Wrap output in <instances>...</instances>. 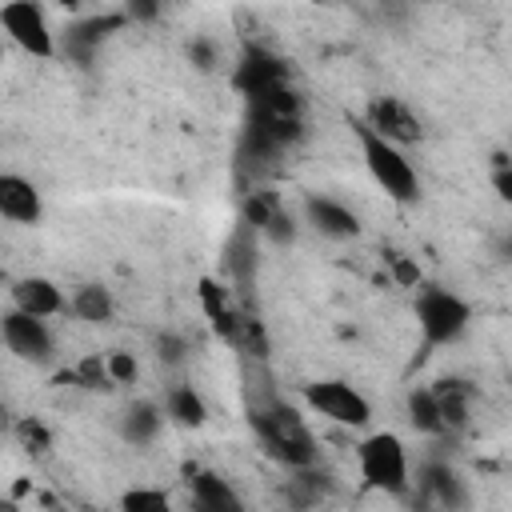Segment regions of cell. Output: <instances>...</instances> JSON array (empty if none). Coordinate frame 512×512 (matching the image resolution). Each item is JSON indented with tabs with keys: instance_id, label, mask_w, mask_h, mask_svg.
I'll return each instance as SVG.
<instances>
[{
	"instance_id": "6da1fadb",
	"label": "cell",
	"mask_w": 512,
	"mask_h": 512,
	"mask_svg": "<svg viewBox=\"0 0 512 512\" xmlns=\"http://www.w3.org/2000/svg\"><path fill=\"white\" fill-rule=\"evenodd\" d=\"M248 424L252 432L260 436V444L268 448V456H276L288 472H304V468H316L320 460V448H316V436L308 432V424L300 420V412L284 400H260L252 404L248 412Z\"/></svg>"
},
{
	"instance_id": "7a4b0ae2",
	"label": "cell",
	"mask_w": 512,
	"mask_h": 512,
	"mask_svg": "<svg viewBox=\"0 0 512 512\" xmlns=\"http://www.w3.org/2000/svg\"><path fill=\"white\" fill-rule=\"evenodd\" d=\"M348 128H352V136L360 144L364 168L376 180V188L392 204H416L420 200V176H416V164L408 160V152L396 148V144H388L384 136H376L360 116H348Z\"/></svg>"
},
{
	"instance_id": "3957f363",
	"label": "cell",
	"mask_w": 512,
	"mask_h": 512,
	"mask_svg": "<svg viewBox=\"0 0 512 512\" xmlns=\"http://www.w3.org/2000/svg\"><path fill=\"white\" fill-rule=\"evenodd\" d=\"M412 316H416V332H420V344L424 352L432 348H448L456 344L468 324H472V304L452 292V288H440V284H420L416 296H412Z\"/></svg>"
},
{
	"instance_id": "277c9868",
	"label": "cell",
	"mask_w": 512,
	"mask_h": 512,
	"mask_svg": "<svg viewBox=\"0 0 512 512\" xmlns=\"http://www.w3.org/2000/svg\"><path fill=\"white\" fill-rule=\"evenodd\" d=\"M356 468L368 492H384V496L412 492V460L396 432H368L356 444Z\"/></svg>"
},
{
	"instance_id": "5b68a950",
	"label": "cell",
	"mask_w": 512,
	"mask_h": 512,
	"mask_svg": "<svg viewBox=\"0 0 512 512\" xmlns=\"http://www.w3.org/2000/svg\"><path fill=\"white\" fill-rule=\"evenodd\" d=\"M304 404L316 416H324L328 424H340V428H368L372 424L368 396L356 384L340 380V376H324V380L304 384Z\"/></svg>"
},
{
	"instance_id": "8992f818",
	"label": "cell",
	"mask_w": 512,
	"mask_h": 512,
	"mask_svg": "<svg viewBox=\"0 0 512 512\" xmlns=\"http://www.w3.org/2000/svg\"><path fill=\"white\" fill-rule=\"evenodd\" d=\"M0 28H4V36L20 52H28L36 60L60 56V36L52 32L44 4H36V0H8V4H0Z\"/></svg>"
},
{
	"instance_id": "52a82bcc",
	"label": "cell",
	"mask_w": 512,
	"mask_h": 512,
	"mask_svg": "<svg viewBox=\"0 0 512 512\" xmlns=\"http://www.w3.org/2000/svg\"><path fill=\"white\" fill-rule=\"evenodd\" d=\"M128 28V16L124 8H112V12H88V16H76L72 24H64L60 32V56L72 60L76 68H92L100 48Z\"/></svg>"
},
{
	"instance_id": "ba28073f",
	"label": "cell",
	"mask_w": 512,
	"mask_h": 512,
	"mask_svg": "<svg viewBox=\"0 0 512 512\" xmlns=\"http://www.w3.org/2000/svg\"><path fill=\"white\" fill-rule=\"evenodd\" d=\"M232 88L252 104L260 96H272L280 88H292V68L284 56H276L264 44H244L236 68H232Z\"/></svg>"
},
{
	"instance_id": "9c48e42d",
	"label": "cell",
	"mask_w": 512,
	"mask_h": 512,
	"mask_svg": "<svg viewBox=\"0 0 512 512\" xmlns=\"http://www.w3.org/2000/svg\"><path fill=\"white\" fill-rule=\"evenodd\" d=\"M0 336H4V348L16 356V360H24V364H52V356H56V336H52V328H48V320H40V316H28V312H20V308H4V316H0Z\"/></svg>"
},
{
	"instance_id": "30bf717a",
	"label": "cell",
	"mask_w": 512,
	"mask_h": 512,
	"mask_svg": "<svg viewBox=\"0 0 512 512\" xmlns=\"http://www.w3.org/2000/svg\"><path fill=\"white\" fill-rule=\"evenodd\" d=\"M376 136H384L388 144L396 148H412L424 140V124L420 116L400 100V96H372L364 104V116H360Z\"/></svg>"
},
{
	"instance_id": "8fae6325",
	"label": "cell",
	"mask_w": 512,
	"mask_h": 512,
	"mask_svg": "<svg viewBox=\"0 0 512 512\" xmlns=\"http://www.w3.org/2000/svg\"><path fill=\"white\" fill-rule=\"evenodd\" d=\"M416 492L424 500L440 504V512H468V504H472L464 476L456 472V464H448L440 456L420 460V468H416Z\"/></svg>"
},
{
	"instance_id": "7c38bea8",
	"label": "cell",
	"mask_w": 512,
	"mask_h": 512,
	"mask_svg": "<svg viewBox=\"0 0 512 512\" xmlns=\"http://www.w3.org/2000/svg\"><path fill=\"white\" fill-rule=\"evenodd\" d=\"M300 212H304V224H308L312 232H320L324 240H356L360 228H364L360 216H356L344 200L324 196V192H308L304 204H300Z\"/></svg>"
},
{
	"instance_id": "4fadbf2b",
	"label": "cell",
	"mask_w": 512,
	"mask_h": 512,
	"mask_svg": "<svg viewBox=\"0 0 512 512\" xmlns=\"http://www.w3.org/2000/svg\"><path fill=\"white\" fill-rule=\"evenodd\" d=\"M8 292H12V308H20L28 316L52 320V316L68 312V292L52 276H16Z\"/></svg>"
},
{
	"instance_id": "5bb4252c",
	"label": "cell",
	"mask_w": 512,
	"mask_h": 512,
	"mask_svg": "<svg viewBox=\"0 0 512 512\" xmlns=\"http://www.w3.org/2000/svg\"><path fill=\"white\" fill-rule=\"evenodd\" d=\"M188 500L192 512H248L244 496L216 468H188Z\"/></svg>"
},
{
	"instance_id": "9a60e30c",
	"label": "cell",
	"mask_w": 512,
	"mask_h": 512,
	"mask_svg": "<svg viewBox=\"0 0 512 512\" xmlns=\"http://www.w3.org/2000/svg\"><path fill=\"white\" fill-rule=\"evenodd\" d=\"M0 216L8 224L36 228L44 220V196L40 188L20 172H0Z\"/></svg>"
},
{
	"instance_id": "2e32d148",
	"label": "cell",
	"mask_w": 512,
	"mask_h": 512,
	"mask_svg": "<svg viewBox=\"0 0 512 512\" xmlns=\"http://www.w3.org/2000/svg\"><path fill=\"white\" fill-rule=\"evenodd\" d=\"M432 392H436V400H440L448 436L464 432V428L472 424V400H476V388H472L468 380H460V376H440V380L432 384Z\"/></svg>"
},
{
	"instance_id": "e0dca14e",
	"label": "cell",
	"mask_w": 512,
	"mask_h": 512,
	"mask_svg": "<svg viewBox=\"0 0 512 512\" xmlns=\"http://www.w3.org/2000/svg\"><path fill=\"white\" fill-rule=\"evenodd\" d=\"M164 404H156V400H132L128 408H124V416H120V436H124V444H132V448H148L156 436H160V428H164Z\"/></svg>"
},
{
	"instance_id": "ac0fdd59",
	"label": "cell",
	"mask_w": 512,
	"mask_h": 512,
	"mask_svg": "<svg viewBox=\"0 0 512 512\" xmlns=\"http://www.w3.org/2000/svg\"><path fill=\"white\" fill-rule=\"evenodd\" d=\"M256 236L260 232H252L248 224H236L232 236H228V244H224V268H228L232 284L244 288V292L256 280Z\"/></svg>"
},
{
	"instance_id": "d6986e66",
	"label": "cell",
	"mask_w": 512,
	"mask_h": 512,
	"mask_svg": "<svg viewBox=\"0 0 512 512\" xmlns=\"http://www.w3.org/2000/svg\"><path fill=\"white\" fill-rule=\"evenodd\" d=\"M164 416L176 428H204L208 424V400L192 384H168L164 388Z\"/></svg>"
},
{
	"instance_id": "ffe728a7",
	"label": "cell",
	"mask_w": 512,
	"mask_h": 512,
	"mask_svg": "<svg viewBox=\"0 0 512 512\" xmlns=\"http://www.w3.org/2000/svg\"><path fill=\"white\" fill-rule=\"evenodd\" d=\"M68 316H76L84 324H108L116 316V300H112V292L104 284L84 280V284H76L68 292Z\"/></svg>"
},
{
	"instance_id": "44dd1931",
	"label": "cell",
	"mask_w": 512,
	"mask_h": 512,
	"mask_svg": "<svg viewBox=\"0 0 512 512\" xmlns=\"http://www.w3.org/2000/svg\"><path fill=\"white\" fill-rule=\"evenodd\" d=\"M404 416H408V424H412L420 436H448L444 412H440V400H436L432 384L408 388V396H404Z\"/></svg>"
},
{
	"instance_id": "7402d4cb",
	"label": "cell",
	"mask_w": 512,
	"mask_h": 512,
	"mask_svg": "<svg viewBox=\"0 0 512 512\" xmlns=\"http://www.w3.org/2000/svg\"><path fill=\"white\" fill-rule=\"evenodd\" d=\"M324 492H328V476H324V472H316V468L292 472V480L284 484V496H288V504H292L296 512L316 508V504L324 500Z\"/></svg>"
},
{
	"instance_id": "603a6c76",
	"label": "cell",
	"mask_w": 512,
	"mask_h": 512,
	"mask_svg": "<svg viewBox=\"0 0 512 512\" xmlns=\"http://www.w3.org/2000/svg\"><path fill=\"white\" fill-rule=\"evenodd\" d=\"M68 376H72V384L84 388V392H108V388H116V384H112V372H108V360L96 356V352L80 356Z\"/></svg>"
},
{
	"instance_id": "cb8c5ba5",
	"label": "cell",
	"mask_w": 512,
	"mask_h": 512,
	"mask_svg": "<svg viewBox=\"0 0 512 512\" xmlns=\"http://www.w3.org/2000/svg\"><path fill=\"white\" fill-rule=\"evenodd\" d=\"M120 512H176L168 492L160 488H148V484H136V488H124L120 492Z\"/></svg>"
},
{
	"instance_id": "d4e9b609",
	"label": "cell",
	"mask_w": 512,
	"mask_h": 512,
	"mask_svg": "<svg viewBox=\"0 0 512 512\" xmlns=\"http://www.w3.org/2000/svg\"><path fill=\"white\" fill-rule=\"evenodd\" d=\"M12 432H16V440H20L28 452H36V456H44V452L52 448V432H48V424H44L40 416H20V420L12 424Z\"/></svg>"
},
{
	"instance_id": "484cf974",
	"label": "cell",
	"mask_w": 512,
	"mask_h": 512,
	"mask_svg": "<svg viewBox=\"0 0 512 512\" xmlns=\"http://www.w3.org/2000/svg\"><path fill=\"white\" fill-rule=\"evenodd\" d=\"M152 348H156V360H160L164 368H180V364L188 360V352H192L188 336H180V332H156Z\"/></svg>"
},
{
	"instance_id": "4316f807",
	"label": "cell",
	"mask_w": 512,
	"mask_h": 512,
	"mask_svg": "<svg viewBox=\"0 0 512 512\" xmlns=\"http://www.w3.org/2000/svg\"><path fill=\"white\" fill-rule=\"evenodd\" d=\"M184 56L192 60L196 72H216V64H220V48H216L212 36H192V40L184 44Z\"/></svg>"
},
{
	"instance_id": "83f0119b",
	"label": "cell",
	"mask_w": 512,
	"mask_h": 512,
	"mask_svg": "<svg viewBox=\"0 0 512 512\" xmlns=\"http://www.w3.org/2000/svg\"><path fill=\"white\" fill-rule=\"evenodd\" d=\"M104 360H108L112 384H136V380H140V360H136L132 352H124V348H112V352H104Z\"/></svg>"
},
{
	"instance_id": "f1b7e54d",
	"label": "cell",
	"mask_w": 512,
	"mask_h": 512,
	"mask_svg": "<svg viewBox=\"0 0 512 512\" xmlns=\"http://www.w3.org/2000/svg\"><path fill=\"white\" fill-rule=\"evenodd\" d=\"M488 180H492L496 200L512 208V160H508L504 152H496V156H492V172H488Z\"/></svg>"
},
{
	"instance_id": "f546056e",
	"label": "cell",
	"mask_w": 512,
	"mask_h": 512,
	"mask_svg": "<svg viewBox=\"0 0 512 512\" xmlns=\"http://www.w3.org/2000/svg\"><path fill=\"white\" fill-rule=\"evenodd\" d=\"M260 236L272 240V244H292V240H296V216H292L288 208H280V212L268 220V228H264Z\"/></svg>"
},
{
	"instance_id": "4dcf8cb0",
	"label": "cell",
	"mask_w": 512,
	"mask_h": 512,
	"mask_svg": "<svg viewBox=\"0 0 512 512\" xmlns=\"http://www.w3.org/2000/svg\"><path fill=\"white\" fill-rule=\"evenodd\" d=\"M388 264H392L396 284H404V288H420V284H424V280H420L416 260H408V256H400V252H388Z\"/></svg>"
},
{
	"instance_id": "1f68e13d",
	"label": "cell",
	"mask_w": 512,
	"mask_h": 512,
	"mask_svg": "<svg viewBox=\"0 0 512 512\" xmlns=\"http://www.w3.org/2000/svg\"><path fill=\"white\" fill-rule=\"evenodd\" d=\"M124 16H128V24H148V20H160V4L128 0V4H124Z\"/></svg>"
},
{
	"instance_id": "d6a6232c",
	"label": "cell",
	"mask_w": 512,
	"mask_h": 512,
	"mask_svg": "<svg viewBox=\"0 0 512 512\" xmlns=\"http://www.w3.org/2000/svg\"><path fill=\"white\" fill-rule=\"evenodd\" d=\"M500 256H504V260H512V232L504 236V244H500Z\"/></svg>"
}]
</instances>
